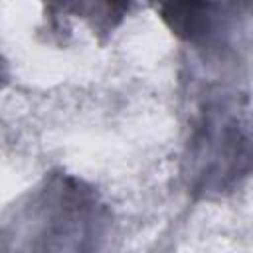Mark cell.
Instances as JSON below:
<instances>
[{"instance_id":"obj_2","label":"cell","mask_w":253,"mask_h":253,"mask_svg":"<svg viewBox=\"0 0 253 253\" xmlns=\"http://www.w3.org/2000/svg\"><path fill=\"white\" fill-rule=\"evenodd\" d=\"M253 176V107L229 87H208L196 103L182 150V178L198 200H215Z\"/></svg>"},{"instance_id":"obj_1","label":"cell","mask_w":253,"mask_h":253,"mask_svg":"<svg viewBox=\"0 0 253 253\" xmlns=\"http://www.w3.org/2000/svg\"><path fill=\"white\" fill-rule=\"evenodd\" d=\"M109 223V208L89 182L53 170L8 210L2 253H101Z\"/></svg>"},{"instance_id":"obj_3","label":"cell","mask_w":253,"mask_h":253,"mask_svg":"<svg viewBox=\"0 0 253 253\" xmlns=\"http://www.w3.org/2000/svg\"><path fill=\"white\" fill-rule=\"evenodd\" d=\"M243 6L208 4V2H174L160 6V18L182 40L200 49H227L233 34L245 16Z\"/></svg>"}]
</instances>
